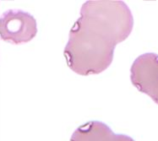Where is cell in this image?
I'll list each match as a JSON object with an SVG mask.
<instances>
[{
	"instance_id": "obj_3",
	"label": "cell",
	"mask_w": 158,
	"mask_h": 141,
	"mask_svg": "<svg viewBox=\"0 0 158 141\" xmlns=\"http://www.w3.org/2000/svg\"><path fill=\"white\" fill-rule=\"evenodd\" d=\"M130 79L135 86L146 94L158 105V55L148 52L140 55L133 63Z\"/></svg>"
},
{
	"instance_id": "obj_4",
	"label": "cell",
	"mask_w": 158,
	"mask_h": 141,
	"mask_svg": "<svg viewBox=\"0 0 158 141\" xmlns=\"http://www.w3.org/2000/svg\"><path fill=\"white\" fill-rule=\"evenodd\" d=\"M70 141H135L129 136L116 135L105 123L91 121L81 125L74 132Z\"/></svg>"
},
{
	"instance_id": "obj_2",
	"label": "cell",
	"mask_w": 158,
	"mask_h": 141,
	"mask_svg": "<svg viewBox=\"0 0 158 141\" xmlns=\"http://www.w3.org/2000/svg\"><path fill=\"white\" fill-rule=\"evenodd\" d=\"M37 33L35 18L27 12L10 10L0 17V37L14 44L26 43Z\"/></svg>"
},
{
	"instance_id": "obj_1",
	"label": "cell",
	"mask_w": 158,
	"mask_h": 141,
	"mask_svg": "<svg viewBox=\"0 0 158 141\" xmlns=\"http://www.w3.org/2000/svg\"><path fill=\"white\" fill-rule=\"evenodd\" d=\"M133 26L132 13L123 1L85 2L64 48L69 68L83 76L106 70L115 47L129 37Z\"/></svg>"
}]
</instances>
